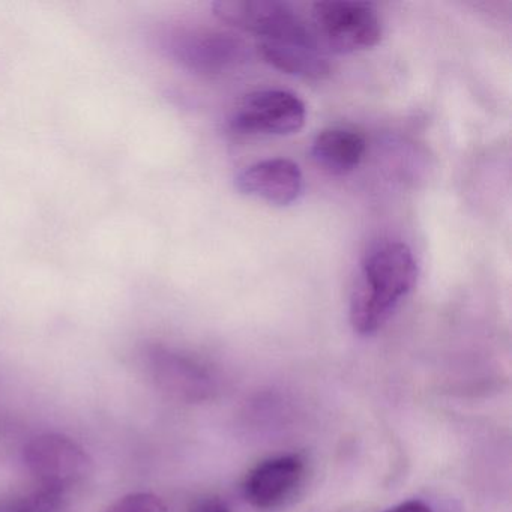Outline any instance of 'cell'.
Instances as JSON below:
<instances>
[{
    "label": "cell",
    "instance_id": "obj_1",
    "mask_svg": "<svg viewBox=\"0 0 512 512\" xmlns=\"http://www.w3.org/2000/svg\"><path fill=\"white\" fill-rule=\"evenodd\" d=\"M418 266L403 242H382L368 251L350 296V323L355 332L379 331L416 284Z\"/></svg>",
    "mask_w": 512,
    "mask_h": 512
},
{
    "label": "cell",
    "instance_id": "obj_2",
    "mask_svg": "<svg viewBox=\"0 0 512 512\" xmlns=\"http://www.w3.org/2000/svg\"><path fill=\"white\" fill-rule=\"evenodd\" d=\"M308 23L323 52H358L376 46L382 38V20L376 8L358 0L316 2Z\"/></svg>",
    "mask_w": 512,
    "mask_h": 512
},
{
    "label": "cell",
    "instance_id": "obj_3",
    "mask_svg": "<svg viewBox=\"0 0 512 512\" xmlns=\"http://www.w3.org/2000/svg\"><path fill=\"white\" fill-rule=\"evenodd\" d=\"M212 10L221 22L256 34L257 37H262V40L302 41L317 46L308 19L286 2L220 0L212 5Z\"/></svg>",
    "mask_w": 512,
    "mask_h": 512
},
{
    "label": "cell",
    "instance_id": "obj_4",
    "mask_svg": "<svg viewBox=\"0 0 512 512\" xmlns=\"http://www.w3.org/2000/svg\"><path fill=\"white\" fill-rule=\"evenodd\" d=\"M167 35L176 61L191 73L221 74L247 59L244 41L226 32L169 23Z\"/></svg>",
    "mask_w": 512,
    "mask_h": 512
},
{
    "label": "cell",
    "instance_id": "obj_5",
    "mask_svg": "<svg viewBox=\"0 0 512 512\" xmlns=\"http://www.w3.org/2000/svg\"><path fill=\"white\" fill-rule=\"evenodd\" d=\"M29 472L46 487L67 488L82 482L92 472L88 452L64 434H41L23 451Z\"/></svg>",
    "mask_w": 512,
    "mask_h": 512
},
{
    "label": "cell",
    "instance_id": "obj_6",
    "mask_svg": "<svg viewBox=\"0 0 512 512\" xmlns=\"http://www.w3.org/2000/svg\"><path fill=\"white\" fill-rule=\"evenodd\" d=\"M305 106L295 94L278 89L253 92L236 107L230 127L241 134L286 136L301 130Z\"/></svg>",
    "mask_w": 512,
    "mask_h": 512
},
{
    "label": "cell",
    "instance_id": "obj_7",
    "mask_svg": "<svg viewBox=\"0 0 512 512\" xmlns=\"http://www.w3.org/2000/svg\"><path fill=\"white\" fill-rule=\"evenodd\" d=\"M307 476L301 454L280 455L257 464L245 479L248 502L257 509H277L295 496Z\"/></svg>",
    "mask_w": 512,
    "mask_h": 512
},
{
    "label": "cell",
    "instance_id": "obj_8",
    "mask_svg": "<svg viewBox=\"0 0 512 512\" xmlns=\"http://www.w3.org/2000/svg\"><path fill=\"white\" fill-rule=\"evenodd\" d=\"M236 188L271 205L287 206L298 200L304 178L298 164L287 158H269L245 167L236 176Z\"/></svg>",
    "mask_w": 512,
    "mask_h": 512
},
{
    "label": "cell",
    "instance_id": "obj_9",
    "mask_svg": "<svg viewBox=\"0 0 512 512\" xmlns=\"http://www.w3.org/2000/svg\"><path fill=\"white\" fill-rule=\"evenodd\" d=\"M146 365L155 383L179 400H205L211 392V383L205 371L181 353L163 346L148 347Z\"/></svg>",
    "mask_w": 512,
    "mask_h": 512
},
{
    "label": "cell",
    "instance_id": "obj_10",
    "mask_svg": "<svg viewBox=\"0 0 512 512\" xmlns=\"http://www.w3.org/2000/svg\"><path fill=\"white\" fill-rule=\"evenodd\" d=\"M260 56L283 73L304 79H325L331 73V64L316 44L302 41L260 40Z\"/></svg>",
    "mask_w": 512,
    "mask_h": 512
},
{
    "label": "cell",
    "instance_id": "obj_11",
    "mask_svg": "<svg viewBox=\"0 0 512 512\" xmlns=\"http://www.w3.org/2000/svg\"><path fill=\"white\" fill-rule=\"evenodd\" d=\"M365 154V140L361 134L346 128H328L320 131L311 146V157L317 166L331 175L352 172Z\"/></svg>",
    "mask_w": 512,
    "mask_h": 512
},
{
    "label": "cell",
    "instance_id": "obj_12",
    "mask_svg": "<svg viewBox=\"0 0 512 512\" xmlns=\"http://www.w3.org/2000/svg\"><path fill=\"white\" fill-rule=\"evenodd\" d=\"M67 505L65 490L41 485L34 493L20 499L13 512H64Z\"/></svg>",
    "mask_w": 512,
    "mask_h": 512
},
{
    "label": "cell",
    "instance_id": "obj_13",
    "mask_svg": "<svg viewBox=\"0 0 512 512\" xmlns=\"http://www.w3.org/2000/svg\"><path fill=\"white\" fill-rule=\"evenodd\" d=\"M104 512H167V505L154 493H131Z\"/></svg>",
    "mask_w": 512,
    "mask_h": 512
},
{
    "label": "cell",
    "instance_id": "obj_14",
    "mask_svg": "<svg viewBox=\"0 0 512 512\" xmlns=\"http://www.w3.org/2000/svg\"><path fill=\"white\" fill-rule=\"evenodd\" d=\"M190 512H230V509L223 500L214 497V499H206L197 503Z\"/></svg>",
    "mask_w": 512,
    "mask_h": 512
},
{
    "label": "cell",
    "instance_id": "obj_15",
    "mask_svg": "<svg viewBox=\"0 0 512 512\" xmlns=\"http://www.w3.org/2000/svg\"><path fill=\"white\" fill-rule=\"evenodd\" d=\"M385 512H433V509L421 500H407V502L386 509Z\"/></svg>",
    "mask_w": 512,
    "mask_h": 512
}]
</instances>
